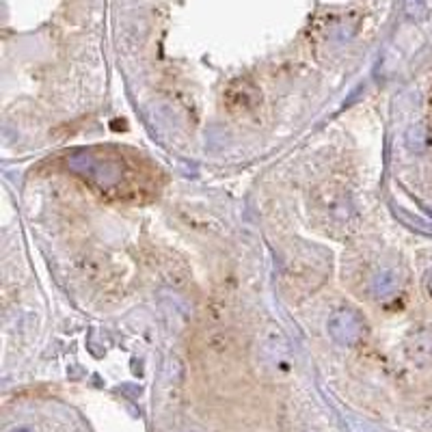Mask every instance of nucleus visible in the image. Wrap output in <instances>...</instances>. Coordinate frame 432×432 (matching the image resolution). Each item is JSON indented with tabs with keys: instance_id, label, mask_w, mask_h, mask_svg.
Returning a JSON list of instances; mask_svg holds the SVG:
<instances>
[{
	"instance_id": "obj_1",
	"label": "nucleus",
	"mask_w": 432,
	"mask_h": 432,
	"mask_svg": "<svg viewBox=\"0 0 432 432\" xmlns=\"http://www.w3.org/2000/svg\"><path fill=\"white\" fill-rule=\"evenodd\" d=\"M329 333L335 341L343 346H353L365 335V325L359 318V313L351 309H339L333 313V318L329 322Z\"/></svg>"
},
{
	"instance_id": "obj_2",
	"label": "nucleus",
	"mask_w": 432,
	"mask_h": 432,
	"mask_svg": "<svg viewBox=\"0 0 432 432\" xmlns=\"http://www.w3.org/2000/svg\"><path fill=\"white\" fill-rule=\"evenodd\" d=\"M405 353L417 365H430L432 363V327H421L409 333L405 341Z\"/></svg>"
},
{
	"instance_id": "obj_3",
	"label": "nucleus",
	"mask_w": 432,
	"mask_h": 432,
	"mask_svg": "<svg viewBox=\"0 0 432 432\" xmlns=\"http://www.w3.org/2000/svg\"><path fill=\"white\" fill-rule=\"evenodd\" d=\"M398 277L391 273V270H385L377 277V281H374V294H377V299H389L398 292Z\"/></svg>"
},
{
	"instance_id": "obj_4",
	"label": "nucleus",
	"mask_w": 432,
	"mask_h": 432,
	"mask_svg": "<svg viewBox=\"0 0 432 432\" xmlns=\"http://www.w3.org/2000/svg\"><path fill=\"white\" fill-rule=\"evenodd\" d=\"M405 9H407V15L411 20H424L426 18V5L424 0H405Z\"/></svg>"
},
{
	"instance_id": "obj_5",
	"label": "nucleus",
	"mask_w": 432,
	"mask_h": 432,
	"mask_svg": "<svg viewBox=\"0 0 432 432\" xmlns=\"http://www.w3.org/2000/svg\"><path fill=\"white\" fill-rule=\"evenodd\" d=\"M426 285H428V290H430V294H432V270H430L428 277H426Z\"/></svg>"
},
{
	"instance_id": "obj_6",
	"label": "nucleus",
	"mask_w": 432,
	"mask_h": 432,
	"mask_svg": "<svg viewBox=\"0 0 432 432\" xmlns=\"http://www.w3.org/2000/svg\"><path fill=\"white\" fill-rule=\"evenodd\" d=\"M13 432H31L28 428H18V430H13Z\"/></svg>"
}]
</instances>
